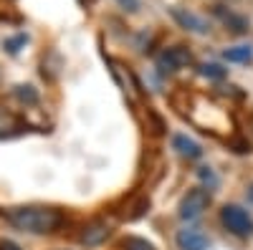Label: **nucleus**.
Segmentation results:
<instances>
[{"label":"nucleus","mask_w":253,"mask_h":250,"mask_svg":"<svg viewBox=\"0 0 253 250\" xmlns=\"http://www.w3.org/2000/svg\"><path fill=\"white\" fill-rule=\"evenodd\" d=\"M177 248L180 250H208V238L195 230V227H185V230L177 233Z\"/></svg>","instance_id":"423d86ee"},{"label":"nucleus","mask_w":253,"mask_h":250,"mask_svg":"<svg viewBox=\"0 0 253 250\" xmlns=\"http://www.w3.org/2000/svg\"><path fill=\"white\" fill-rule=\"evenodd\" d=\"M225 61H230V64H248V61L253 58V48L251 46H233V48H225Z\"/></svg>","instance_id":"9d476101"},{"label":"nucleus","mask_w":253,"mask_h":250,"mask_svg":"<svg viewBox=\"0 0 253 250\" xmlns=\"http://www.w3.org/2000/svg\"><path fill=\"white\" fill-rule=\"evenodd\" d=\"M210 207V192L203 190V187H195V190H190L182 202H180V217L182 220H195L200 217L205 210Z\"/></svg>","instance_id":"7ed1b4c3"},{"label":"nucleus","mask_w":253,"mask_h":250,"mask_svg":"<svg viewBox=\"0 0 253 250\" xmlns=\"http://www.w3.org/2000/svg\"><path fill=\"white\" fill-rule=\"evenodd\" d=\"M218 15H220V20L223 23L233 31V33H246L248 31V20L246 18H241V15H236V13H225V10H218Z\"/></svg>","instance_id":"9b49d317"},{"label":"nucleus","mask_w":253,"mask_h":250,"mask_svg":"<svg viewBox=\"0 0 253 250\" xmlns=\"http://www.w3.org/2000/svg\"><path fill=\"white\" fill-rule=\"evenodd\" d=\"M107 238H109V225L104 220L89 222L86 227H84V233H81V243L84 245H101Z\"/></svg>","instance_id":"0eeeda50"},{"label":"nucleus","mask_w":253,"mask_h":250,"mask_svg":"<svg viewBox=\"0 0 253 250\" xmlns=\"http://www.w3.org/2000/svg\"><path fill=\"white\" fill-rule=\"evenodd\" d=\"M200 73L208 76V78H223L225 76V69H220L218 64H205V66H200Z\"/></svg>","instance_id":"4468645a"},{"label":"nucleus","mask_w":253,"mask_h":250,"mask_svg":"<svg viewBox=\"0 0 253 250\" xmlns=\"http://www.w3.org/2000/svg\"><path fill=\"white\" fill-rule=\"evenodd\" d=\"M122 248H124V250H155L152 243H147L144 238H137V235L124 238V240H122Z\"/></svg>","instance_id":"f8f14e48"},{"label":"nucleus","mask_w":253,"mask_h":250,"mask_svg":"<svg viewBox=\"0 0 253 250\" xmlns=\"http://www.w3.org/2000/svg\"><path fill=\"white\" fill-rule=\"evenodd\" d=\"M170 15L175 18V23L180 26V28H185V31H190V33H208L210 31V23L203 18V15H198V13H193V10H187V8H170Z\"/></svg>","instance_id":"20e7f679"},{"label":"nucleus","mask_w":253,"mask_h":250,"mask_svg":"<svg viewBox=\"0 0 253 250\" xmlns=\"http://www.w3.org/2000/svg\"><path fill=\"white\" fill-rule=\"evenodd\" d=\"M172 147H175L182 157H187V159H198V157L203 154L200 144H198V142H193L190 137H185V134H177V137L172 139Z\"/></svg>","instance_id":"1a4fd4ad"},{"label":"nucleus","mask_w":253,"mask_h":250,"mask_svg":"<svg viewBox=\"0 0 253 250\" xmlns=\"http://www.w3.org/2000/svg\"><path fill=\"white\" fill-rule=\"evenodd\" d=\"M15 96L23 101V104H31V107H33V104H38V94H36L33 86H18L15 89Z\"/></svg>","instance_id":"ddd939ff"},{"label":"nucleus","mask_w":253,"mask_h":250,"mask_svg":"<svg viewBox=\"0 0 253 250\" xmlns=\"http://www.w3.org/2000/svg\"><path fill=\"white\" fill-rule=\"evenodd\" d=\"M119 3H122V5H126L129 10H137V0H119Z\"/></svg>","instance_id":"f3484780"},{"label":"nucleus","mask_w":253,"mask_h":250,"mask_svg":"<svg viewBox=\"0 0 253 250\" xmlns=\"http://www.w3.org/2000/svg\"><path fill=\"white\" fill-rule=\"evenodd\" d=\"M223 3H236V0H223Z\"/></svg>","instance_id":"a211bd4d"},{"label":"nucleus","mask_w":253,"mask_h":250,"mask_svg":"<svg viewBox=\"0 0 253 250\" xmlns=\"http://www.w3.org/2000/svg\"><path fill=\"white\" fill-rule=\"evenodd\" d=\"M220 222L225 225L228 233H233L238 238H248L253 233V220L251 215L238 205H225L220 210Z\"/></svg>","instance_id":"f03ea898"},{"label":"nucleus","mask_w":253,"mask_h":250,"mask_svg":"<svg viewBox=\"0 0 253 250\" xmlns=\"http://www.w3.org/2000/svg\"><path fill=\"white\" fill-rule=\"evenodd\" d=\"M26 129V124L20 116H15L13 111L3 109L0 107V139H5V137H15Z\"/></svg>","instance_id":"6e6552de"},{"label":"nucleus","mask_w":253,"mask_h":250,"mask_svg":"<svg viewBox=\"0 0 253 250\" xmlns=\"http://www.w3.org/2000/svg\"><path fill=\"white\" fill-rule=\"evenodd\" d=\"M10 225H15L18 230H26V233H53L56 227H61L63 215L53 207H15V210L8 213Z\"/></svg>","instance_id":"f257e3e1"},{"label":"nucleus","mask_w":253,"mask_h":250,"mask_svg":"<svg viewBox=\"0 0 253 250\" xmlns=\"http://www.w3.org/2000/svg\"><path fill=\"white\" fill-rule=\"evenodd\" d=\"M0 250H20L15 243H10V240H0Z\"/></svg>","instance_id":"dca6fc26"},{"label":"nucleus","mask_w":253,"mask_h":250,"mask_svg":"<svg viewBox=\"0 0 253 250\" xmlns=\"http://www.w3.org/2000/svg\"><path fill=\"white\" fill-rule=\"evenodd\" d=\"M20 43H26V38H23V36H20V38H13V40H5V48H8L10 53H15Z\"/></svg>","instance_id":"2eb2a0df"},{"label":"nucleus","mask_w":253,"mask_h":250,"mask_svg":"<svg viewBox=\"0 0 253 250\" xmlns=\"http://www.w3.org/2000/svg\"><path fill=\"white\" fill-rule=\"evenodd\" d=\"M160 69L162 71H177V69H182V66H187L190 64V53L182 48V46H175V48H167L162 56H160Z\"/></svg>","instance_id":"39448f33"}]
</instances>
